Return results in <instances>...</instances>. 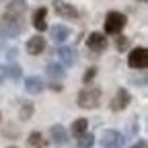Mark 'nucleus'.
I'll return each mask as SVG.
<instances>
[{"instance_id": "obj_1", "label": "nucleus", "mask_w": 148, "mask_h": 148, "mask_svg": "<svg viewBox=\"0 0 148 148\" xmlns=\"http://www.w3.org/2000/svg\"><path fill=\"white\" fill-rule=\"evenodd\" d=\"M125 23H127V16H125L123 12L111 10V12H107V16H105V33L117 35V33L125 27Z\"/></svg>"}, {"instance_id": "obj_2", "label": "nucleus", "mask_w": 148, "mask_h": 148, "mask_svg": "<svg viewBox=\"0 0 148 148\" xmlns=\"http://www.w3.org/2000/svg\"><path fill=\"white\" fill-rule=\"evenodd\" d=\"M78 105L82 109H95L99 103H101V88H84L78 92Z\"/></svg>"}, {"instance_id": "obj_3", "label": "nucleus", "mask_w": 148, "mask_h": 148, "mask_svg": "<svg viewBox=\"0 0 148 148\" xmlns=\"http://www.w3.org/2000/svg\"><path fill=\"white\" fill-rule=\"evenodd\" d=\"M25 29V23L23 18H8V16H2L0 21V33L4 37H18Z\"/></svg>"}, {"instance_id": "obj_4", "label": "nucleus", "mask_w": 148, "mask_h": 148, "mask_svg": "<svg viewBox=\"0 0 148 148\" xmlns=\"http://www.w3.org/2000/svg\"><path fill=\"white\" fill-rule=\"evenodd\" d=\"M130 68H146L148 64V49L146 47H136L130 51V58H127Z\"/></svg>"}, {"instance_id": "obj_5", "label": "nucleus", "mask_w": 148, "mask_h": 148, "mask_svg": "<svg viewBox=\"0 0 148 148\" xmlns=\"http://www.w3.org/2000/svg\"><path fill=\"white\" fill-rule=\"evenodd\" d=\"M103 148H121L123 146V136L115 130H105L103 136H101Z\"/></svg>"}, {"instance_id": "obj_6", "label": "nucleus", "mask_w": 148, "mask_h": 148, "mask_svg": "<svg viewBox=\"0 0 148 148\" xmlns=\"http://www.w3.org/2000/svg\"><path fill=\"white\" fill-rule=\"evenodd\" d=\"M51 4H53L56 14H58V16H62V18H76V16H78V10L74 8L72 4L64 2V0H53Z\"/></svg>"}, {"instance_id": "obj_7", "label": "nucleus", "mask_w": 148, "mask_h": 148, "mask_svg": "<svg viewBox=\"0 0 148 148\" xmlns=\"http://www.w3.org/2000/svg\"><path fill=\"white\" fill-rule=\"evenodd\" d=\"M25 10H27V2H25V0H12V2L6 6L4 16H8V18H23Z\"/></svg>"}, {"instance_id": "obj_8", "label": "nucleus", "mask_w": 148, "mask_h": 148, "mask_svg": "<svg viewBox=\"0 0 148 148\" xmlns=\"http://www.w3.org/2000/svg\"><path fill=\"white\" fill-rule=\"evenodd\" d=\"M130 92L125 90V88H119L115 95H113V99H111V111H121V109H125L127 105H130Z\"/></svg>"}, {"instance_id": "obj_9", "label": "nucleus", "mask_w": 148, "mask_h": 148, "mask_svg": "<svg viewBox=\"0 0 148 148\" xmlns=\"http://www.w3.org/2000/svg\"><path fill=\"white\" fill-rule=\"evenodd\" d=\"M86 45H88V49H92V51H103V49L107 47V39H105L103 33L95 31V33H90V35L86 37Z\"/></svg>"}, {"instance_id": "obj_10", "label": "nucleus", "mask_w": 148, "mask_h": 148, "mask_svg": "<svg viewBox=\"0 0 148 148\" xmlns=\"http://www.w3.org/2000/svg\"><path fill=\"white\" fill-rule=\"evenodd\" d=\"M47 8L45 6H39L35 12H33V27L37 29V31H45L47 29Z\"/></svg>"}, {"instance_id": "obj_11", "label": "nucleus", "mask_w": 148, "mask_h": 148, "mask_svg": "<svg viewBox=\"0 0 148 148\" xmlns=\"http://www.w3.org/2000/svg\"><path fill=\"white\" fill-rule=\"evenodd\" d=\"M43 49H45V39L41 35H35L27 41V53H31V56H39Z\"/></svg>"}, {"instance_id": "obj_12", "label": "nucleus", "mask_w": 148, "mask_h": 148, "mask_svg": "<svg viewBox=\"0 0 148 148\" xmlns=\"http://www.w3.org/2000/svg\"><path fill=\"white\" fill-rule=\"evenodd\" d=\"M58 56H60V60H62L66 66H74V64H76V60H78L76 49H72V47H68V45H62V47L58 49Z\"/></svg>"}, {"instance_id": "obj_13", "label": "nucleus", "mask_w": 148, "mask_h": 148, "mask_svg": "<svg viewBox=\"0 0 148 148\" xmlns=\"http://www.w3.org/2000/svg\"><path fill=\"white\" fill-rule=\"evenodd\" d=\"M43 88H45V84H43L41 78H37V76H29V78H25V90L29 92V95H39Z\"/></svg>"}, {"instance_id": "obj_14", "label": "nucleus", "mask_w": 148, "mask_h": 148, "mask_svg": "<svg viewBox=\"0 0 148 148\" xmlns=\"http://www.w3.org/2000/svg\"><path fill=\"white\" fill-rule=\"evenodd\" d=\"M70 37V29L66 27V25H53L51 27V39L53 41H58V43H62V41H66Z\"/></svg>"}, {"instance_id": "obj_15", "label": "nucleus", "mask_w": 148, "mask_h": 148, "mask_svg": "<svg viewBox=\"0 0 148 148\" xmlns=\"http://www.w3.org/2000/svg\"><path fill=\"white\" fill-rule=\"evenodd\" d=\"M49 132H51V140H53L56 144H66V142H68V134H66L64 125L56 123V125H51Z\"/></svg>"}, {"instance_id": "obj_16", "label": "nucleus", "mask_w": 148, "mask_h": 148, "mask_svg": "<svg viewBox=\"0 0 148 148\" xmlns=\"http://www.w3.org/2000/svg\"><path fill=\"white\" fill-rule=\"evenodd\" d=\"M47 76H49V78H53V80H60V78H64V76H66V70H64V66H62V64L51 62V64L47 66Z\"/></svg>"}, {"instance_id": "obj_17", "label": "nucleus", "mask_w": 148, "mask_h": 148, "mask_svg": "<svg viewBox=\"0 0 148 148\" xmlns=\"http://www.w3.org/2000/svg\"><path fill=\"white\" fill-rule=\"evenodd\" d=\"M76 146L78 148H92L95 146V136L88 134V132H82L78 136V140H76Z\"/></svg>"}, {"instance_id": "obj_18", "label": "nucleus", "mask_w": 148, "mask_h": 148, "mask_svg": "<svg viewBox=\"0 0 148 148\" xmlns=\"http://www.w3.org/2000/svg\"><path fill=\"white\" fill-rule=\"evenodd\" d=\"M31 115H33V103L31 101H23L21 103V111H18V117H21L23 121H27V119H31Z\"/></svg>"}, {"instance_id": "obj_19", "label": "nucleus", "mask_w": 148, "mask_h": 148, "mask_svg": "<svg viewBox=\"0 0 148 148\" xmlns=\"http://www.w3.org/2000/svg\"><path fill=\"white\" fill-rule=\"evenodd\" d=\"M86 127H88V121L84 117H80V119H76V121L72 123V134L74 136H80L82 132H86Z\"/></svg>"}, {"instance_id": "obj_20", "label": "nucleus", "mask_w": 148, "mask_h": 148, "mask_svg": "<svg viewBox=\"0 0 148 148\" xmlns=\"http://www.w3.org/2000/svg\"><path fill=\"white\" fill-rule=\"evenodd\" d=\"M2 74H6V76H10V78H14V80H16V78H21V68H18L16 64H12V62H10V64H6V66H4Z\"/></svg>"}, {"instance_id": "obj_21", "label": "nucleus", "mask_w": 148, "mask_h": 148, "mask_svg": "<svg viewBox=\"0 0 148 148\" xmlns=\"http://www.w3.org/2000/svg\"><path fill=\"white\" fill-rule=\"evenodd\" d=\"M29 144H31L33 148H43V146H45V142H43V136H41L39 132H33V134L29 136Z\"/></svg>"}, {"instance_id": "obj_22", "label": "nucleus", "mask_w": 148, "mask_h": 148, "mask_svg": "<svg viewBox=\"0 0 148 148\" xmlns=\"http://www.w3.org/2000/svg\"><path fill=\"white\" fill-rule=\"evenodd\" d=\"M127 43H130V39H127V37L119 35V37H117V41H115V47H117L119 51H123V49H127Z\"/></svg>"}, {"instance_id": "obj_23", "label": "nucleus", "mask_w": 148, "mask_h": 148, "mask_svg": "<svg viewBox=\"0 0 148 148\" xmlns=\"http://www.w3.org/2000/svg\"><path fill=\"white\" fill-rule=\"evenodd\" d=\"M95 74H97V70H95V68H88V70L84 72V78H82V80H84V82H90L92 78H95Z\"/></svg>"}, {"instance_id": "obj_24", "label": "nucleus", "mask_w": 148, "mask_h": 148, "mask_svg": "<svg viewBox=\"0 0 148 148\" xmlns=\"http://www.w3.org/2000/svg\"><path fill=\"white\" fill-rule=\"evenodd\" d=\"M132 148H146V142H144V140H140V142H138V144H134Z\"/></svg>"}, {"instance_id": "obj_25", "label": "nucleus", "mask_w": 148, "mask_h": 148, "mask_svg": "<svg viewBox=\"0 0 148 148\" xmlns=\"http://www.w3.org/2000/svg\"><path fill=\"white\" fill-rule=\"evenodd\" d=\"M0 80H2V70H0Z\"/></svg>"}, {"instance_id": "obj_26", "label": "nucleus", "mask_w": 148, "mask_h": 148, "mask_svg": "<svg viewBox=\"0 0 148 148\" xmlns=\"http://www.w3.org/2000/svg\"><path fill=\"white\" fill-rule=\"evenodd\" d=\"M8 148H14V146H8Z\"/></svg>"}]
</instances>
